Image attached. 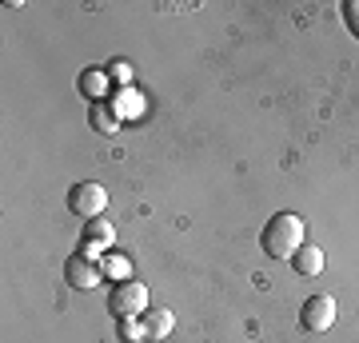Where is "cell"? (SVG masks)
Masks as SVG:
<instances>
[{"mask_svg":"<svg viewBox=\"0 0 359 343\" xmlns=\"http://www.w3.org/2000/svg\"><path fill=\"white\" fill-rule=\"evenodd\" d=\"M259 243L271 260H292L299 248H304V220L295 212H276V216L264 224L259 231Z\"/></svg>","mask_w":359,"mask_h":343,"instance_id":"6da1fadb","label":"cell"},{"mask_svg":"<svg viewBox=\"0 0 359 343\" xmlns=\"http://www.w3.org/2000/svg\"><path fill=\"white\" fill-rule=\"evenodd\" d=\"M108 311L116 319H140L148 311V288L140 280H120L108 292Z\"/></svg>","mask_w":359,"mask_h":343,"instance_id":"7a4b0ae2","label":"cell"},{"mask_svg":"<svg viewBox=\"0 0 359 343\" xmlns=\"http://www.w3.org/2000/svg\"><path fill=\"white\" fill-rule=\"evenodd\" d=\"M68 208H72V216H84V220L104 216V208H108V188L96 184V180H80V184H72V191H68Z\"/></svg>","mask_w":359,"mask_h":343,"instance_id":"3957f363","label":"cell"},{"mask_svg":"<svg viewBox=\"0 0 359 343\" xmlns=\"http://www.w3.org/2000/svg\"><path fill=\"white\" fill-rule=\"evenodd\" d=\"M65 280H68V288H76V292H92L104 276H100V264H96V260L76 252V255L65 260Z\"/></svg>","mask_w":359,"mask_h":343,"instance_id":"277c9868","label":"cell"},{"mask_svg":"<svg viewBox=\"0 0 359 343\" xmlns=\"http://www.w3.org/2000/svg\"><path fill=\"white\" fill-rule=\"evenodd\" d=\"M299 323H304L308 331H327L335 323V300L332 295H311V300H304Z\"/></svg>","mask_w":359,"mask_h":343,"instance_id":"5b68a950","label":"cell"},{"mask_svg":"<svg viewBox=\"0 0 359 343\" xmlns=\"http://www.w3.org/2000/svg\"><path fill=\"white\" fill-rule=\"evenodd\" d=\"M292 267H295V276H304V280H316V276L323 271V252L316 248V243H304V248L292 255Z\"/></svg>","mask_w":359,"mask_h":343,"instance_id":"8992f818","label":"cell"},{"mask_svg":"<svg viewBox=\"0 0 359 343\" xmlns=\"http://www.w3.org/2000/svg\"><path fill=\"white\" fill-rule=\"evenodd\" d=\"M112 240H116V228L104 216L84 220V236H80V243H100L104 252H108V248H112Z\"/></svg>","mask_w":359,"mask_h":343,"instance_id":"52a82bcc","label":"cell"},{"mask_svg":"<svg viewBox=\"0 0 359 343\" xmlns=\"http://www.w3.org/2000/svg\"><path fill=\"white\" fill-rule=\"evenodd\" d=\"M144 331H148V343H160L168 339V331L176 328V319H172V311H144L140 316Z\"/></svg>","mask_w":359,"mask_h":343,"instance_id":"ba28073f","label":"cell"},{"mask_svg":"<svg viewBox=\"0 0 359 343\" xmlns=\"http://www.w3.org/2000/svg\"><path fill=\"white\" fill-rule=\"evenodd\" d=\"M108 88H112V84H108V72H104V68H88V72L80 76V92H84L88 100H96V104L108 96Z\"/></svg>","mask_w":359,"mask_h":343,"instance_id":"9c48e42d","label":"cell"},{"mask_svg":"<svg viewBox=\"0 0 359 343\" xmlns=\"http://www.w3.org/2000/svg\"><path fill=\"white\" fill-rule=\"evenodd\" d=\"M120 120H124V116L116 112V104H92V112H88V124L96 128V132H116V128H120Z\"/></svg>","mask_w":359,"mask_h":343,"instance_id":"30bf717a","label":"cell"},{"mask_svg":"<svg viewBox=\"0 0 359 343\" xmlns=\"http://www.w3.org/2000/svg\"><path fill=\"white\" fill-rule=\"evenodd\" d=\"M100 276L104 280H132V267H128V260H124V255H116V252H108L100 260Z\"/></svg>","mask_w":359,"mask_h":343,"instance_id":"8fae6325","label":"cell"},{"mask_svg":"<svg viewBox=\"0 0 359 343\" xmlns=\"http://www.w3.org/2000/svg\"><path fill=\"white\" fill-rule=\"evenodd\" d=\"M116 335H120V343H148L140 319H116Z\"/></svg>","mask_w":359,"mask_h":343,"instance_id":"7c38bea8","label":"cell"},{"mask_svg":"<svg viewBox=\"0 0 359 343\" xmlns=\"http://www.w3.org/2000/svg\"><path fill=\"white\" fill-rule=\"evenodd\" d=\"M344 20H347V28L359 36V0H347L344 4Z\"/></svg>","mask_w":359,"mask_h":343,"instance_id":"4fadbf2b","label":"cell"},{"mask_svg":"<svg viewBox=\"0 0 359 343\" xmlns=\"http://www.w3.org/2000/svg\"><path fill=\"white\" fill-rule=\"evenodd\" d=\"M112 76L120 80V84H128V76H132V72H128V64H112Z\"/></svg>","mask_w":359,"mask_h":343,"instance_id":"5bb4252c","label":"cell"}]
</instances>
